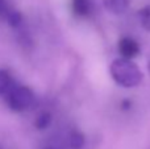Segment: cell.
<instances>
[{
    "label": "cell",
    "instance_id": "6da1fadb",
    "mask_svg": "<svg viewBox=\"0 0 150 149\" xmlns=\"http://www.w3.org/2000/svg\"><path fill=\"white\" fill-rule=\"evenodd\" d=\"M111 77L119 86L125 89L137 87L142 82L144 74L141 69L129 58H117L111 63Z\"/></svg>",
    "mask_w": 150,
    "mask_h": 149
},
{
    "label": "cell",
    "instance_id": "7a4b0ae2",
    "mask_svg": "<svg viewBox=\"0 0 150 149\" xmlns=\"http://www.w3.org/2000/svg\"><path fill=\"white\" fill-rule=\"evenodd\" d=\"M36 102L33 91L25 86H15L7 94V103L11 110L16 112H23L33 107Z\"/></svg>",
    "mask_w": 150,
    "mask_h": 149
},
{
    "label": "cell",
    "instance_id": "3957f363",
    "mask_svg": "<svg viewBox=\"0 0 150 149\" xmlns=\"http://www.w3.org/2000/svg\"><path fill=\"white\" fill-rule=\"evenodd\" d=\"M119 52L121 57L132 60L140 54V45L132 37H122L119 41Z\"/></svg>",
    "mask_w": 150,
    "mask_h": 149
},
{
    "label": "cell",
    "instance_id": "277c9868",
    "mask_svg": "<svg viewBox=\"0 0 150 149\" xmlns=\"http://www.w3.org/2000/svg\"><path fill=\"white\" fill-rule=\"evenodd\" d=\"M130 0H104V7L113 15H121L129 8Z\"/></svg>",
    "mask_w": 150,
    "mask_h": 149
},
{
    "label": "cell",
    "instance_id": "5b68a950",
    "mask_svg": "<svg viewBox=\"0 0 150 149\" xmlns=\"http://www.w3.org/2000/svg\"><path fill=\"white\" fill-rule=\"evenodd\" d=\"M15 87L12 77L5 70H0V95H7Z\"/></svg>",
    "mask_w": 150,
    "mask_h": 149
},
{
    "label": "cell",
    "instance_id": "8992f818",
    "mask_svg": "<svg viewBox=\"0 0 150 149\" xmlns=\"http://www.w3.org/2000/svg\"><path fill=\"white\" fill-rule=\"evenodd\" d=\"M71 7L75 15L87 16L91 11V3L90 0H71Z\"/></svg>",
    "mask_w": 150,
    "mask_h": 149
},
{
    "label": "cell",
    "instance_id": "52a82bcc",
    "mask_svg": "<svg viewBox=\"0 0 150 149\" xmlns=\"http://www.w3.org/2000/svg\"><path fill=\"white\" fill-rule=\"evenodd\" d=\"M138 20H140L141 26L145 31L150 32V5H146L138 11Z\"/></svg>",
    "mask_w": 150,
    "mask_h": 149
},
{
    "label": "cell",
    "instance_id": "ba28073f",
    "mask_svg": "<svg viewBox=\"0 0 150 149\" xmlns=\"http://www.w3.org/2000/svg\"><path fill=\"white\" fill-rule=\"evenodd\" d=\"M69 144H70L71 149H82V147L84 145V136L80 132H73Z\"/></svg>",
    "mask_w": 150,
    "mask_h": 149
},
{
    "label": "cell",
    "instance_id": "9c48e42d",
    "mask_svg": "<svg viewBox=\"0 0 150 149\" xmlns=\"http://www.w3.org/2000/svg\"><path fill=\"white\" fill-rule=\"evenodd\" d=\"M50 123H52V115L49 112H42L41 115H38L34 124L37 129H46L50 126Z\"/></svg>",
    "mask_w": 150,
    "mask_h": 149
},
{
    "label": "cell",
    "instance_id": "30bf717a",
    "mask_svg": "<svg viewBox=\"0 0 150 149\" xmlns=\"http://www.w3.org/2000/svg\"><path fill=\"white\" fill-rule=\"evenodd\" d=\"M7 18L12 26H18L23 21V17H21L20 12H17V11H11L9 13H7Z\"/></svg>",
    "mask_w": 150,
    "mask_h": 149
},
{
    "label": "cell",
    "instance_id": "8fae6325",
    "mask_svg": "<svg viewBox=\"0 0 150 149\" xmlns=\"http://www.w3.org/2000/svg\"><path fill=\"white\" fill-rule=\"evenodd\" d=\"M4 9H5V3H4V0H0V13Z\"/></svg>",
    "mask_w": 150,
    "mask_h": 149
},
{
    "label": "cell",
    "instance_id": "7c38bea8",
    "mask_svg": "<svg viewBox=\"0 0 150 149\" xmlns=\"http://www.w3.org/2000/svg\"><path fill=\"white\" fill-rule=\"evenodd\" d=\"M148 70H149V73H150V61H149V65H148Z\"/></svg>",
    "mask_w": 150,
    "mask_h": 149
},
{
    "label": "cell",
    "instance_id": "4fadbf2b",
    "mask_svg": "<svg viewBox=\"0 0 150 149\" xmlns=\"http://www.w3.org/2000/svg\"><path fill=\"white\" fill-rule=\"evenodd\" d=\"M46 149H53V148H46Z\"/></svg>",
    "mask_w": 150,
    "mask_h": 149
}]
</instances>
